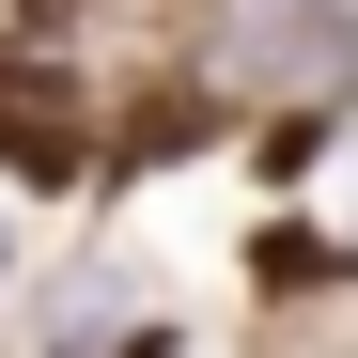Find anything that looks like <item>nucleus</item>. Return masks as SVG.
<instances>
[{"label": "nucleus", "mask_w": 358, "mask_h": 358, "mask_svg": "<svg viewBox=\"0 0 358 358\" xmlns=\"http://www.w3.org/2000/svg\"><path fill=\"white\" fill-rule=\"evenodd\" d=\"M250 63L280 94H343L358 78V0H250Z\"/></svg>", "instance_id": "obj_1"}, {"label": "nucleus", "mask_w": 358, "mask_h": 358, "mask_svg": "<svg viewBox=\"0 0 358 358\" xmlns=\"http://www.w3.org/2000/svg\"><path fill=\"white\" fill-rule=\"evenodd\" d=\"M0 16H16V31H63V16H78V0H0Z\"/></svg>", "instance_id": "obj_2"}]
</instances>
